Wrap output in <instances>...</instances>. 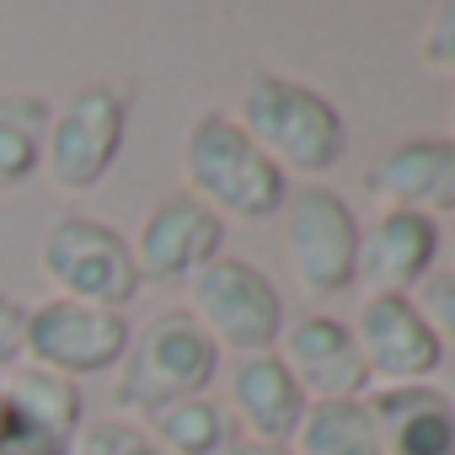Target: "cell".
<instances>
[{
    "label": "cell",
    "mask_w": 455,
    "mask_h": 455,
    "mask_svg": "<svg viewBox=\"0 0 455 455\" xmlns=\"http://www.w3.org/2000/svg\"><path fill=\"white\" fill-rule=\"evenodd\" d=\"M28 359V306L0 290V370H17Z\"/></svg>",
    "instance_id": "cell-23"
},
{
    "label": "cell",
    "mask_w": 455,
    "mask_h": 455,
    "mask_svg": "<svg viewBox=\"0 0 455 455\" xmlns=\"http://www.w3.org/2000/svg\"><path fill=\"white\" fill-rule=\"evenodd\" d=\"M418 60L439 76H455V0H439V6L423 17L418 33Z\"/></svg>",
    "instance_id": "cell-21"
},
{
    "label": "cell",
    "mask_w": 455,
    "mask_h": 455,
    "mask_svg": "<svg viewBox=\"0 0 455 455\" xmlns=\"http://www.w3.org/2000/svg\"><path fill=\"white\" fill-rule=\"evenodd\" d=\"M182 193L209 204L220 220H274L290 198V177L225 108H204L182 129Z\"/></svg>",
    "instance_id": "cell-1"
},
{
    "label": "cell",
    "mask_w": 455,
    "mask_h": 455,
    "mask_svg": "<svg viewBox=\"0 0 455 455\" xmlns=\"http://www.w3.org/2000/svg\"><path fill=\"white\" fill-rule=\"evenodd\" d=\"M290 455H380L364 396H354V402H311L300 428L290 434Z\"/></svg>",
    "instance_id": "cell-19"
},
{
    "label": "cell",
    "mask_w": 455,
    "mask_h": 455,
    "mask_svg": "<svg viewBox=\"0 0 455 455\" xmlns=\"http://www.w3.org/2000/svg\"><path fill=\"white\" fill-rule=\"evenodd\" d=\"M220 455H290V444H263V439H242V434H236Z\"/></svg>",
    "instance_id": "cell-24"
},
{
    "label": "cell",
    "mask_w": 455,
    "mask_h": 455,
    "mask_svg": "<svg viewBox=\"0 0 455 455\" xmlns=\"http://www.w3.org/2000/svg\"><path fill=\"white\" fill-rule=\"evenodd\" d=\"M129 316L124 311H102L86 300H33L28 306V364L54 370L65 380H86V375H108L118 370L124 348H129Z\"/></svg>",
    "instance_id": "cell-8"
},
{
    "label": "cell",
    "mask_w": 455,
    "mask_h": 455,
    "mask_svg": "<svg viewBox=\"0 0 455 455\" xmlns=\"http://www.w3.org/2000/svg\"><path fill=\"white\" fill-rule=\"evenodd\" d=\"M306 391L295 386V375L279 364V354H247L225 375V412L242 428V439H263V444H290V434L306 418Z\"/></svg>",
    "instance_id": "cell-14"
},
{
    "label": "cell",
    "mask_w": 455,
    "mask_h": 455,
    "mask_svg": "<svg viewBox=\"0 0 455 455\" xmlns=\"http://www.w3.org/2000/svg\"><path fill=\"white\" fill-rule=\"evenodd\" d=\"M214 370H220V348L209 343V332L182 306H166L129 332V348L113 375V407L150 418L172 402L204 396L214 386Z\"/></svg>",
    "instance_id": "cell-3"
},
{
    "label": "cell",
    "mask_w": 455,
    "mask_h": 455,
    "mask_svg": "<svg viewBox=\"0 0 455 455\" xmlns=\"http://www.w3.org/2000/svg\"><path fill=\"white\" fill-rule=\"evenodd\" d=\"M129 134V92L108 81L76 86L65 102H54L49 140H44V172L60 193H86L97 188L124 150Z\"/></svg>",
    "instance_id": "cell-7"
},
{
    "label": "cell",
    "mask_w": 455,
    "mask_h": 455,
    "mask_svg": "<svg viewBox=\"0 0 455 455\" xmlns=\"http://www.w3.org/2000/svg\"><path fill=\"white\" fill-rule=\"evenodd\" d=\"M274 354L295 375V386L306 391V402H354V396L370 391V375L359 364L348 322H338L327 311H306V316L284 322Z\"/></svg>",
    "instance_id": "cell-12"
},
{
    "label": "cell",
    "mask_w": 455,
    "mask_h": 455,
    "mask_svg": "<svg viewBox=\"0 0 455 455\" xmlns=\"http://www.w3.org/2000/svg\"><path fill=\"white\" fill-rule=\"evenodd\" d=\"M348 332L370 386H423L444 359V343L434 338L412 295H359Z\"/></svg>",
    "instance_id": "cell-10"
},
{
    "label": "cell",
    "mask_w": 455,
    "mask_h": 455,
    "mask_svg": "<svg viewBox=\"0 0 455 455\" xmlns=\"http://www.w3.org/2000/svg\"><path fill=\"white\" fill-rule=\"evenodd\" d=\"M418 311H423V322L434 327V338L439 343H455V268H434L423 284H418Z\"/></svg>",
    "instance_id": "cell-22"
},
{
    "label": "cell",
    "mask_w": 455,
    "mask_h": 455,
    "mask_svg": "<svg viewBox=\"0 0 455 455\" xmlns=\"http://www.w3.org/2000/svg\"><path fill=\"white\" fill-rule=\"evenodd\" d=\"M439 263V220L412 209H375L359 225L354 290L364 295H412Z\"/></svg>",
    "instance_id": "cell-11"
},
{
    "label": "cell",
    "mask_w": 455,
    "mask_h": 455,
    "mask_svg": "<svg viewBox=\"0 0 455 455\" xmlns=\"http://www.w3.org/2000/svg\"><path fill=\"white\" fill-rule=\"evenodd\" d=\"M247 140L284 172V177H322L343 161L348 150V124L343 113L306 81H290L279 70H258L231 113Z\"/></svg>",
    "instance_id": "cell-2"
},
{
    "label": "cell",
    "mask_w": 455,
    "mask_h": 455,
    "mask_svg": "<svg viewBox=\"0 0 455 455\" xmlns=\"http://www.w3.org/2000/svg\"><path fill=\"white\" fill-rule=\"evenodd\" d=\"M129 252H134L140 284H188L198 268L225 258V220L193 193L172 188L140 214Z\"/></svg>",
    "instance_id": "cell-9"
},
{
    "label": "cell",
    "mask_w": 455,
    "mask_h": 455,
    "mask_svg": "<svg viewBox=\"0 0 455 455\" xmlns=\"http://www.w3.org/2000/svg\"><path fill=\"white\" fill-rule=\"evenodd\" d=\"M0 402H6L17 418L44 423V428H54V434H70V439H76L81 423H86L81 386L65 380V375H54V370H38V364L12 370L6 380H0Z\"/></svg>",
    "instance_id": "cell-17"
},
{
    "label": "cell",
    "mask_w": 455,
    "mask_h": 455,
    "mask_svg": "<svg viewBox=\"0 0 455 455\" xmlns=\"http://www.w3.org/2000/svg\"><path fill=\"white\" fill-rule=\"evenodd\" d=\"M150 439L166 450V455H220L225 444L236 439V423L225 412V402H214L209 391L204 396H188V402H172L161 412L145 418Z\"/></svg>",
    "instance_id": "cell-18"
},
{
    "label": "cell",
    "mask_w": 455,
    "mask_h": 455,
    "mask_svg": "<svg viewBox=\"0 0 455 455\" xmlns=\"http://www.w3.org/2000/svg\"><path fill=\"white\" fill-rule=\"evenodd\" d=\"M364 188L380 198V209H412L428 220L455 214V140L450 134L396 140L364 172Z\"/></svg>",
    "instance_id": "cell-13"
},
{
    "label": "cell",
    "mask_w": 455,
    "mask_h": 455,
    "mask_svg": "<svg viewBox=\"0 0 455 455\" xmlns=\"http://www.w3.org/2000/svg\"><path fill=\"white\" fill-rule=\"evenodd\" d=\"M38 274L65 300H86L102 311H129V300L145 290L129 236L97 214H54L38 242Z\"/></svg>",
    "instance_id": "cell-4"
},
{
    "label": "cell",
    "mask_w": 455,
    "mask_h": 455,
    "mask_svg": "<svg viewBox=\"0 0 455 455\" xmlns=\"http://www.w3.org/2000/svg\"><path fill=\"white\" fill-rule=\"evenodd\" d=\"M450 140H455V86H450Z\"/></svg>",
    "instance_id": "cell-26"
},
{
    "label": "cell",
    "mask_w": 455,
    "mask_h": 455,
    "mask_svg": "<svg viewBox=\"0 0 455 455\" xmlns=\"http://www.w3.org/2000/svg\"><path fill=\"white\" fill-rule=\"evenodd\" d=\"M220 354H274L279 332H284V295L274 290V279L247 263V258H214L209 268H198L188 279V306H182Z\"/></svg>",
    "instance_id": "cell-6"
},
{
    "label": "cell",
    "mask_w": 455,
    "mask_h": 455,
    "mask_svg": "<svg viewBox=\"0 0 455 455\" xmlns=\"http://www.w3.org/2000/svg\"><path fill=\"white\" fill-rule=\"evenodd\" d=\"M54 102L44 92H0V193H17L33 172H44Z\"/></svg>",
    "instance_id": "cell-16"
},
{
    "label": "cell",
    "mask_w": 455,
    "mask_h": 455,
    "mask_svg": "<svg viewBox=\"0 0 455 455\" xmlns=\"http://www.w3.org/2000/svg\"><path fill=\"white\" fill-rule=\"evenodd\" d=\"M380 455H455V396L434 380L423 386H370L364 391Z\"/></svg>",
    "instance_id": "cell-15"
},
{
    "label": "cell",
    "mask_w": 455,
    "mask_h": 455,
    "mask_svg": "<svg viewBox=\"0 0 455 455\" xmlns=\"http://www.w3.org/2000/svg\"><path fill=\"white\" fill-rule=\"evenodd\" d=\"M279 225H284V268L306 300L327 306L343 290H354L359 214L343 204V193H332L322 182H300V188H290Z\"/></svg>",
    "instance_id": "cell-5"
},
{
    "label": "cell",
    "mask_w": 455,
    "mask_h": 455,
    "mask_svg": "<svg viewBox=\"0 0 455 455\" xmlns=\"http://www.w3.org/2000/svg\"><path fill=\"white\" fill-rule=\"evenodd\" d=\"M439 258H450V268H455V214H444V225H439Z\"/></svg>",
    "instance_id": "cell-25"
},
{
    "label": "cell",
    "mask_w": 455,
    "mask_h": 455,
    "mask_svg": "<svg viewBox=\"0 0 455 455\" xmlns=\"http://www.w3.org/2000/svg\"><path fill=\"white\" fill-rule=\"evenodd\" d=\"M70 455H166V450L134 418H92V423H81Z\"/></svg>",
    "instance_id": "cell-20"
}]
</instances>
